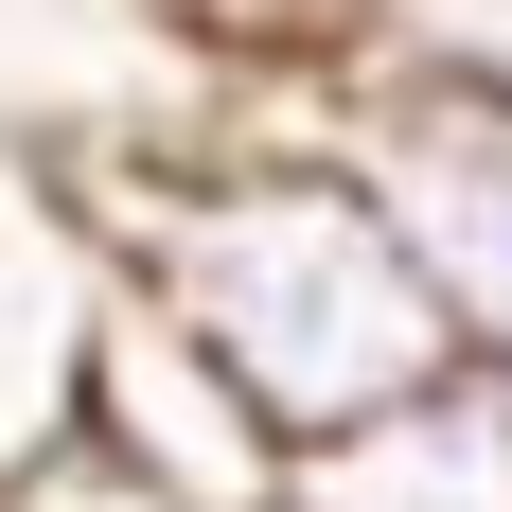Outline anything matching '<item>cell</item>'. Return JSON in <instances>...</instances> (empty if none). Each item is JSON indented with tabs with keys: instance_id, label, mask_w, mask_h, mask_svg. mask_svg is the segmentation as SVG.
<instances>
[{
	"instance_id": "6da1fadb",
	"label": "cell",
	"mask_w": 512,
	"mask_h": 512,
	"mask_svg": "<svg viewBox=\"0 0 512 512\" xmlns=\"http://www.w3.org/2000/svg\"><path fill=\"white\" fill-rule=\"evenodd\" d=\"M71 212H89V248L142 301H177L212 354L248 371V407L283 442H336V424L407 407L424 371H460V318L407 265V230L354 195V159H318L265 106H230L195 142L71 159Z\"/></svg>"
},
{
	"instance_id": "7a4b0ae2",
	"label": "cell",
	"mask_w": 512,
	"mask_h": 512,
	"mask_svg": "<svg viewBox=\"0 0 512 512\" xmlns=\"http://www.w3.org/2000/svg\"><path fill=\"white\" fill-rule=\"evenodd\" d=\"M265 124H301L318 159H354V195L407 230V265L442 283L460 354L512 371V106H442V89H354V71H283Z\"/></svg>"
},
{
	"instance_id": "3957f363",
	"label": "cell",
	"mask_w": 512,
	"mask_h": 512,
	"mask_svg": "<svg viewBox=\"0 0 512 512\" xmlns=\"http://www.w3.org/2000/svg\"><path fill=\"white\" fill-rule=\"evenodd\" d=\"M71 442L89 460H124L142 495H177V512H283V477H301V442L248 407V371L212 354L177 301H142L124 265L89 283V318H71Z\"/></svg>"
},
{
	"instance_id": "277c9868",
	"label": "cell",
	"mask_w": 512,
	"mask_h": 512,
	"mask_svg": "<svg viewBox=\"0 0 512 512\" xmlns=\"http://www.w3.org/2000/svg\"><path fill=\"white\" fill-rule=\"evenodd\" d=\"M283 512H512V371L460 354V371H424L407 407L301 442Z\"/></svg>"
},
{
	"instance_id": "5b68a950",
	"label": "cell",
	"mask_w": 512,
	"mask_h": 512,
	"mask_svg": "<svg viewBox=\"0 0 512 512\" xmlns=\"http://www.w3.org/2000/svg\"><path fill=\"white\" fill-rule=\"evenodd\" d=\"M106 248L89 212H71V159L0 142V460L18 442H53V407H71V318H89Z\"/></svg>"
},
{
	"instance_id": "8992f818",
	"label": "cell",
	"mask_w": 512,
	"mask_h": 512,
	"mask_svg": "<svg viewBox=\"0 0 512 512\" xmlns=\"http://www.w3.org/2000/svg\"><path fill=\"white\" fill-rule=\"evenodd\" d=\"M301 53L354 71V89L512 106V0H301Z\"/></svg>"
},
{
	"instance_id": "52a82bcc",
	"label": "cell",
	"mask_w": 512,
	"mask_h": 512,
	"mask_svg": "<svg viewBox=\"0 0 512 512\" xmlns=\"http://www.w3.org/2000/svg\"><path fill=\"white\" fill-rule=\"evenodd\" d=\"M0 512H177V495H142L124 460H89V442L53 424V442H18V460H0Z\"/></svg>"
}]
</instances>
